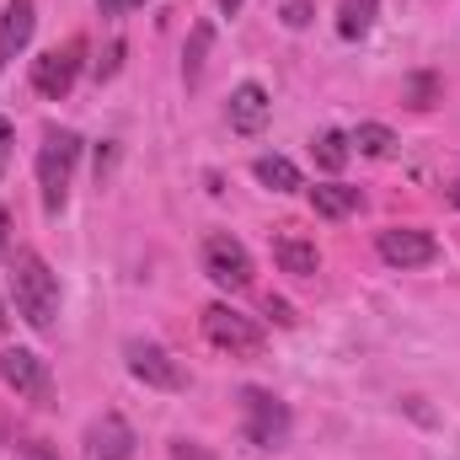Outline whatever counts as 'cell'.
Instances as JSON below:
<instances>
[{
	"instance_id": "obj_17",
	"label": "cell",
	"mask_w": 460,
	"mask_h": 460,
	"mask_svg": "<svg viewBox=\"0 0 460 460\" xmlns=\"http://www.w3.org/2000/svg\"><path fill=\"white\" fill-rule=\"evenodd\" d=\"M348 145H353L358 155H369V161H385V155H396V134H391L385 123H358V128L348 134Z\"/></svg>"
},
{
	"instance_id": "obj_25",
	"label": "cell",
	"mask_w": 460,
	"mask_h": 460,
	"mask_svg": "<svg viewBox=\"0 0 460 460\" xmlns=\"http://www.w3.org/2000/svg\"><path fill=\"white\" fill-rule=\"evenodd\" d=\"M268 316H273L279 327H295V311H289L284 300H273V295H268Z\"/></svg>"
},
{
	"instance_id": "obj_6",
	"label": "cell",
	"mask_w": 460,
	"mask_h": 460,
	"mask_svg": "<svg viewBox=\"0 0 460 460\" xmlns=\"http://www.w3.org/2000/svg\"><path fill=\"white\" fill-rule=\"evenodd\" d=\"M0 380H5L16 396H27L32 407H49V402H54V375H49V364H43L32 348H5V353H0Z\"/></svg>"
},
{
	"instance_id": "obj_18",
	"label": "cell",
	"mask_w": 460,
	"mask_h": 460,
	"mask_svg": "<svg viewBox=\"0 0 460 460\" xmlns=\"http://www.w3.org/2000/svg\"><path fill=\"white\" fill-rule=\"evenodd\" d=\"M209 43H215V27H209V22H199V27H193V38H188V54H182V81H188V86H199Z\"/></svg>"
},
{
	"instance_id": "obj_23",
	"label": "cell",
	"mask_w": 460,
	"mask_h": 460,
	"mask_svg": "<svg viewBox=\"0 0 460 460\" xmlns=\"http://www.w3.org/2000/svg\"><path fill=\"white\" fill-rule=\"evenodd\" d=\"M123 54H128L123 43H113V49H108V59L97 65V75H102V81H108V75H118V65H123Z\"/></svg>"
},
{
	"instance_id": "obj_10",
	"label": "cell",
	"mask_w": 460,
	"mask_h": 460,
	"mask_svg": "<svg viewBox=\"0 0 460 460\" xmlns=\"http://www.w3.org/2000/svg\"><path fill=\"white\" fill-rule=\"evenodd\" d=\"M134 429L118 418V412H102L92 429H86V460H128L134 456Z\"/></svg>"
},
{
	"instance_id": "obj_4",
	"label": "cell",
	"mask_w": 460,
	"mask_h": 460,
	"mask_svg": "<svg viewBox=\"0 0 460 460\" xmlns=\"http://www.w3.org/2000/svg\"><path fill=\"white\" fill-rule=\"evenodd\" d=\"M204 338L220 348V353H230V358H257V353H262V327H257L252 316L230 311L226 300L204 311Z\"/></svg>"
},
{
	"instance_id": "obj_15",
	"label": "cell",
	"mask_w": 460,
	"mask_h": 460,
	"mask_svg": "<svg viewBox=\"0 0 460 460\" xmlns=\"http://www.w3.org/2000/svg\"><path fill=\"white\" fill-rule=\"evenodd\" d=\"M358 204H364L358 188H343V182H322V188H311V209H316L322 220H348Z\"/></svg>"
},
{
	"instance_id": "obj_31",
	"label": "cell",
	"mask_w": 460,
	"mask_h": 460,
	"mask_svg": "<svg viewBox=\"0 0 460 460\" xmlns=\"http://www.w3.org/2000/svg\"><path fill=\"white\" fill-rule=\"evenodd\" d=\"M0 332H5V305H0Z\"/></svg>"
},
{
	"instance_id": "obj_19",
	"label": "cell",
	"mask_w": 460,
	"mask_h": 460,
	"mask_svg": "<svg viewBox=\"0 0 460 460\" xmlns=\"http://www.w3.org/2000/svg\"><path fill=\"white\" fill-rule=\"evenodd\" d=\"M316 166L322 172H343L348 166V155H353V145H348V134H338V128H327V134H316Z\"/></svg>"
},
{
	"instance_id": "obj_9",
	"label": "cell",
	"mask_w": 460,
	"mask_h": 460,
	"mask_svg": "<svg viewBox=\"0 0 460 460\" xmlns=\"http://www.w3.org/2000/svg\"><path fill=\"white\" fill-rule=\"evenodd\" d=\"M123 353H128V369H134V380H145L150 391H182V385H188L182 364H177V358H172L161 343H145V338H134Z\"/></svg>"
},
{
	"instance_id": "obj_11",
	"label": "cell",
	"mask_w": 460,
	"mask_h": 460,
	"mask_svg": "<svg viewBox=\"0 0 460 460\" xmlns=\"http://www.w3.org/2000/svg\"><path fill=\"white\" fill-rule=\"evenodd\" d=\"M268 118H273V102H268V92H262L257 81H241V86L230 92V128H235V134H262Z\"/></svg>"
},
{
	"instance_id": "obj_29",
	"label": "cell",
	"mask_w": 460,
	"mask_h": 460,
	"mask_svg": "<svg viewBox=\"0 0 460 460\" xmlns=\"http://www.w3.org/2000/svg\"><path fill=\"white\" fill-rule=\"evenodd\" d=\"M220 11H226V16H235V11H241V0H220Z\"/></svg>"
},
{
	"instance_id": "obj_7",
	"label": "cell",
	"mask_w": 460,
	"mask_h": 460,
	"mask_svg": "<svg viewBox=\"0 0 460 460\" xmlns=\"http://www.w3.org/2000/svg\"><path fill=\"white\" fill-rule=\"evenodd\" d=\"M204 273L220 284V289H246L252 284V252L230 235V230H215V235H204Z\"/></svg>"
},
{
	"instance_id": "obj_20",
	"label": "cell",
	"mask_w": 460,
	"mask_h": 460,
	"mask_svg": "<svg viewBox=\"0 0 460 460\" xmlns=\"http://www.w3.org/2000/svg\"><path fill=\"white\" fill-rule=\"evenodd\" d=\"M407 102L412 108H434L439 102V75H407Z\"/></svg>"
},
{
	"instance_id": "obj_1",
	"label": "cell",
	"mask_w": 460,
	"mask_h": 460,
	"mask_svg": "<svg viewBox=\"0 0 460 460\" xmlns=\"http://www.w3.org/2000/svg\"><path fill=\"white\" fill-rule=\"evenodd\" d=\"M11 295H16V316H22L32 332H49V327H54V316H59V279L49 273V262H43L38 252H16Z\"/></svg>"
},
{
	"instance_id": "obj_24",
	"label": "cell",
	"mask_w": 460,
	"mask_h": 460,
	"mask_svg": "<svg viewBox=\"0 0 460 460\" xmlns=\"http://www.w3.org/2000/svg\"><path fill=\"white\" fill-rule=\"evenodd\" d=\"M16 460H59V456H54L49 445H38V439H32V445H16Z\"/></svg>"
},
{
	"instance_id": "obj_27",
	"label": "cell",
	"mask_w": 460,
	"mask_h": 460,
	"mask_svg": "<svg viewBox=\"0 0 460 460\" xmlns=\"http://www.w3.org/2000/svg\"><path fill=\"white\" fill-rule=\"evenodd\" d=\"M11 139H16V134H11V118H0V172H5V161H11Z\"/></svg>"
},
{
	"instance_id": "obj_13",
	"label": "cell",
	"mask_w": 460,
	"mask_h": 460,
	"mask_svg": "<svg viewBox=\"0 0 460 460\" xmlns=\"http://www.w3.org/2000/svg\"><path fill=\"white\" fill-rule=\"evenodd\" d=\"M273 257H279V268L295 273V279H316V273H322V252H316V241H305V235H273Z\"/></svg>"
},
{
	"instance_id": "obj_5",
	"label": "cell",
	"mask_w": 460,
	"mask_h": 460,
	"mask_svg": "<svg viewBox=\"0 0 460 460\" xmlns=\"http://www.w3.org/2000/svg\"><path fill=\"white\" fill-rule=\"evenodd\" d=\"M81 59H86V43H81V38H70V43L38 54V59H32V92L49 97V102L70 97V86H75V75H81Z\"/></svg>"
},
{
	"instance_id": "obj_28",
	"label": "cell",
	"mask_w": 460,
	"mask_h": 460,
	"mask_svg": "<svg viewBox=\"0 0 460 460\" xmlns=\"http://www.w3.org/2000/svg\"><path fill=\"white\" fill-rule=\"evenodd\" d=\"M5 230H11V215L0 209V252H5Z\"/></svg>"
},
{
	"instance_id": "obj_22",
	"label": "cell",
	"mask_w": 460,
	"mask_h": 460,
	"mask_svg": "<svg viewBox=\"0 0 460 460\" xmlns=\"http://www.w3.org/2000/svg\"><path fill=\"white\" fill-rule=\"evenodd\" d=\"M172 460H215V456H209L204 445H193V439H177V445H172Z\"/></svg>"
},
{
	"instance_id": "obj_3",
	"label": "cell",
	"mask_w": 460,
	"mask_h": 460,
	"mask_svg": "<svg viewBox=\"0 0 460 460\" xmlns=\"http://www.w3.org/2000/svg\"><path fill=\"white\" fill-rule=\"evenodd\" d=\"M241 412H246V439L257 445V450H279V445H289V407L273 396V391H262V385H246L241 391Z\"/></svg>"
},
{
	"instance_id": "obj_12",
	"label": "cell",
	"mask_w": 460,
	"mask_h": 460,
	"mask_svg": "<svg viewBox=\"0 0 460 460\" xmlns=\"http://www.w3.org/2000/svg\"><path fill=\"white\" fill-rule=\"evenodd\" d=\"M32 22H38V5L32 0H5V16H0V70L27 49Z\"/></svg>"
},
{
	"instance_id": "obj_30",
	"label": "cell",
	"mask_w": 460,
	"mask_h": 460,
	"mask_svg": "<svg viewBox=\"0 0 460 460\" xmlns=\"http://www.w3.org/2000/svg\"><path fill=\"white\" fill-rule=\"evenodd\" d=\"M450 204H456V209H460V182H456V188H450Z\"/></svg>"
},
{
	"instance_id": "obj_26",
	"label": "cell",
	"mask_w": 460,
	"mask_h": 460,
	"mask_svg": "<svg viewBox=\"0 0 460 460\" xmlns=\"http://www.w3.org/2000/svg\"><path fill=\"white\" fill-rule=\"evenodd\" d=\"M134 5H145V0H97L102 16H123V11H134Z\"/></svg>"
},
{
	"instance_id": "obj_2",
	"label": "cell",
	"mask_w": 460,
	"mask_h": 460,
	"mask_svg": "<svg viewBox=\"0 0 460 460\" xmlns=\"http://www.w3.org/2000/svg\"><path fill=\"white\" fill-rule=\"evenodd\" d=\"M75 161H81V134L75 128H49L43 150H38V188H43V209L59 215L75 182Z\"/></svg>"
},
{
	"instance_id": "obj_14",
	"label": "cell",
	"mask_w": 460,
	"mask_h": 460,
	"mask_svg": "<svg viewBox=\"0 0 460 460\" xmlns=\"http://www.w3.org/2000/svg\"><path fill=\"white\" fill-rule=\"evenodd\" d=\"M252 177H257L262 188H273V193H300V188H305L300 166L284 161V155H257V161H252Z\"/></svg>"
},
{
	"instance_id": "obj_16",
	"label": "cell",
	"mask_w": 460,
	"mask_h": 460,
	"mask_svg": "<svg viewBox=\"0 0 460 460\" xmlns=\"http://www.w3.org/2000/svg\"><path fill=\"white\" fill-rule=\"evenodd\" d=\"M375 16H380V0H338V38L358 43L375 27Z\"/></svg>"
},
{
	"instance_id": "obj_21",
	"label": "cell",
	"mask_w": 460,
	"mask_h": 460,
	"mask_svg": "<svg viewBox=\"0 0 460 460\" xmlns=\"http://www.w3.org/2000/svg\"><path fill=\"white\" fill-rule=\"evenodd\" d=\"M311 22V0H289L284 5V27H305Z\"/></svg>"
},
{
	"instance_id": "obj_8",
	"label": "cell",
	"mask_w": 460,
	"mask_h": 460,
	"mask_svg": "<svg viewBox=\"0 0 460 460\" xmlns=\"http://www.w3.org/2000/svg\"><path fill=\"white\" fill-rule=\"evenodd\" d=\"M375 252H380L391 268H429V262L439 257V241L418 226H385L375 235Z\"/></svg>"
}]
</instances>
